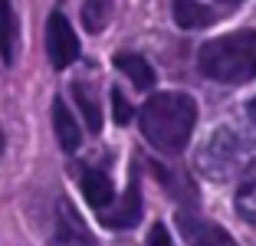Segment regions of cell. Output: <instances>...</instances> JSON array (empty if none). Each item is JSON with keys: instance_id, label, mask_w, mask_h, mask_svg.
Instances as JSON below:
<instances>
[{"instance_id": "6da1fadb", "label": "cell", "mask_w": 256, "mask_h": 246, "mask_svg": "<svg viewBox=\"0 0 256 246\" xmlns=\"http://www.w3.org/2000/svg\"><path fill=\"white\" fill-rule=\"evenodd\" d=\"M197 122V105L184 92H158L142 108V132L164 154H181Z\"/></svg>"}, {"instance_id": "7a4b0ae2", "label": "cell", "mask_w": 256, "mask_h": 246, "mask_svg": "<svg viewBox=\"0 0 256 246\" xmlns=\"http://www.w3.org/2000/svg\"><path fill=\"white\" fill-rule=\"evenodd\" d=\"M197 66L207 79L224 82V86H240L256 79V33L236 30L204 43L197 52Z\"/></svg>"}, {"instance_id": "3957f363", "label": "cell", "mask_w": 256, "mask_h": 246, "mask_svg": "<svg viewBox=\"0 0 256 246\" xmlns=\"http://www.w3.org/2000/svg\"><path fill=\"white\" fill-rule=\"evenodd\" d=\"M243 154H246V138H240L236 128H217L200 151V171L214 180H226L243 164Z\"/></svg>"}, {"instance_id": "277c9868", "label": "cell", "mask_w": 256, "mask_h": 246, "mask_svg": "<svg viewBox=\"0 0 256 246\" xmlns=\"http://www.w3.org/2000/svg\"><path fill=\"white\" fill-rule=\"evenodd\" d=\"M46 52L56 69H66L79 60V36L62 14H53L46 20Z\"/></svg>"}, {"instance_id": "5b68a950", "label": "cell", "mask_w": 256, "mask_h": 246, "mask_svg": "<svg viewBox=\"0 0 256 246\" xmlns=\"http://www.w3.org/2000/svg\"><path fill=\"white\" fill-rule=\"evenodd\" d=\"M142 187H138V178H132V184H128V190L118 197V204H106V207L98 210V220L106 226H112V230H132V226L142 220Z\"/></svg>"}, {"instance_id": "8992f818", "label": "cell", "mask_w": 256, "mask_h": 246, "mask_svg": "<svg viewBox=\"0 0 256 246\" xmlns=\"http://www.w3.org/2000/svg\"><path fill=\"white\" fill-rule=\"evenodd\" d=\"M53 246H98L89 226H86V220L76 214V207L69 200H60V207H56Z\"/></svg>"}, {"instance_id": "52a82bcc", "label": "cell", "mask_w": 256, "mask_h": 246, "mask_svg": "<svg viewBox=\"0 0 256 246\" xmlns=\"http://www.w3.org/2000/svg\"><path fill=\"white\" fill-rule=\"evenodd\" d=\"M178 230H181L184 243L188 246H236L234 236L224 230V226L210 224V220H204V216H194L188 210L178 214Z\"/></svg>"}, {"instance_id": "ba28073f", "label": "cell", "mask_w": 256, "mask_h": 246, "mask_svg": "<svg viewBox=\"0 0 256 246\" xmlns=\"http://www.w3.org/2000/svg\"><path fill=\"white\" fill-rule=\"evenodd\" d=\"M53 132H56V138H60V144L66 151H76V148H79V142H82L79 122H76V115L69 112V105L62 102V98H56V102H53Z\"/></svg>"}, {"instance_id": "9c48e42d", "label": "cell", "mask_w": 256, "mask_h": 246, "mask_svg": "<svg viewBox=\"0 0 256 246\" xmlns=\"http://www.w3.org/2000/svg\"><path fill=\"white\" fill-rule=\"evenodd\" d=\"M112 180H108L106 171H98V168H86L82 171V197L89 200V207L102 210L106 204H112Z\"/></svg>"}, {"instance_id": "30bf717a", "label": "cell", "mask_w": 256, "mask_h": 246, "mask_svg": "<svg viewBox=\"0 0 256 246\" xmlns=\"http://www.w3.org/2000/svg\"><path fill=\"white\" fill-rule=\"evenodd\" d=\"M115 69H122V72L132 79V86L142 89V92L154 86V69H151V62L144 60V56H138V52H118V56H115Z\"/></svg>"}, {"instance_id": "8fae6325", "label": "cell", "mask_w": 256, "mask_h": 246, "mask_svg": "<svg viewBox=\"0 0 256 246\" xmlns=\"http://www.w3.org/2000/svg\"><path fill=\"white\" fill-rule=\"evenodd\" d=\"M16 43H20V30H16L14 4L0 0V60L7 62V66L16 60Z\"/></svg>"}, {"instance_id": "7c38bea8", "label": "cell", "mask_w": 256, "mask_h": 246, "mask_svg": "<svg viewBox=\"0 0 256 246\" xmlns=\"http://www.w3.org/2000/svg\"><path fill=\"white\" fill-rule=\"evenodd\" d=\"M174 20L184 30H200L214 23V10L200 0H174Z\"/></svg>"}, {"instance_id": "4fadbf2b", "label": "cell", "mask_w": 256, "mask_h": 246, "mask_svg": "<svg viewBox=\"0 0 256 246\" xmlns=\"http://www.w3.org/2000/svg\"><path fill=\"white\" fill-rule=\"evenodd\" d=\"M236 214L256 226V161L246 168L240 187H236Z\"/></svg>"}, {"instance_id": "5bb4252c", "label": "cell", "mask_w": 256, "mask_h": 246, "mask_svg": "<svg viewBox=\"0 0 256 246\" xmlns=\"http://www.w3.org/2000/svg\"><path fill=\"white\" fill-rule=\"evenodd\" d=\"M72 98H76V105H79V112H82L89 132H98V128H102V108H98L96 92H92L86 82H72Z\"/></svg>"}, {"instance_id": "9a60e30c", "label": "cell", "mask_w": 256, "mask_h": 246, "mask_svg": "<svg viewBox=\"0 0 256 246\" xmlns=\"http://www.w3.org/2000/svg\"><path fill=\"white\" fill-rule=\"evenodd\" d=\"M112 7L115 0H86L82 7V23L89 33H102L108 26V20H112Z\"/></svg>"}, {"instance_id": "2e32d148", "label": "cell", "mask_w": 256, "mask_h": 246, "mask_svg": "<svg viewBox=\"0 0 256 246\" xmlns=\"http://www.w3.org/2000/svg\"><path fill=\"white\" fill-rule=\"evenodd\" d=\"M112 115L118 125H125V122H132V105H128L125 92L122 89H112Z\"/></svg>"}, {"instance_id": "e0dca14e", "label": "cell", "mask_w": 256, "mask_h": 246, "mask_svg": "<svg viewBox=\"0 0 256 246\" xmlns=\"http://www.w3.org/2000/svg\"><path fill=\"white\" fill-rule=\"evenodd\" d=\"M144 246H174V243H171V233L158 224V226H151V236H148V243H144Z\"/></svg>"}, {"instance_id": "ac0fdd59", "label": "cell", "mask_w": 256, "mask_h": 246, "mask_svg": "<svg viewBox=\"0 0 256 246\" xmlns=\"http://www.w3.org/2000/svg\"><path fill=\"white\" fill-rule=\"evenodd\" d=\"M246 112H250V118H253V122H256V96H253V98H250V105H246Z\"/></svg>"}, {"instance_id": "d6986e66", "label": "cell", "mask_w": 256, "mask_h": 246, "mask_svg": "<svg viewBox=\"0 0 256 246\" xmlns=\"http://www.w3.org/2000/svg\"><path fill=\"white\" fill-rule=\"evenodd\" d=\"M220 4H240V0H220Z\"/></svg>"}]
</instances>
